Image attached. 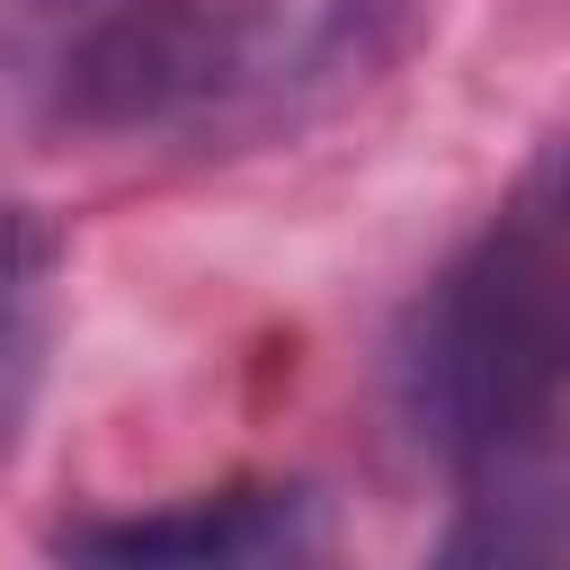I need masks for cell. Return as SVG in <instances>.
Segmentation results:
<instances>
[{"label":"cell","instance_id":"cell-4","mask_svg":"<svg viewBox=\"0 0 570 570\" xmlns=\"http://www.w3.org/2000/svg\"><path fill=\"white\" fill-rule=\"evenodd\" d=\"M428 570H570V517H561L552 454L472 472V499L445 525V543L428 552Z\"/></svg>","mask_w":570,"mask_h":570},{"label":"cell","instance_id":"cell-2","mask_svg":"<svg viewBox=\"0 0 570 570\" xmlns=\"http://www.w3.org/2000/svg\"><path fill=\"white\" fill-rule=\"evenodd\" d=\"M419 0H214V89L196 142H267L365 89Z\"/></svg>","mask_w":570,"mask_h":570},{"label":"cell","instance_id":"cell-3","mask_svg":"<svg viewBox=\"0 0 570 570\" xmlns=\"http://www.w3.org/2000/svg\"><path fill=\"white\" fill-rule=\"evenodd\" d=\"M45 552L62 570H321L330 499L312 481H223L169 508L71 517Z\"/></svg>","mask_w":570,"mask_h":570},{"label":"cell","instance_id":"cell-5","mask_svg":"<svg viewBox=\"0 0 570 570\" xmlns=\"http://www.w3.org/2000/svg\"><path fill=\"white\" fill-rule=\"evenodd\" d=\"M53 294H62V232L36 205H0V454L18 445L45 347H53Z\"/></svg>","mask_w":570,"mask_h":570},{"label":"cell","instance_id":"cell-1","mask_svg":"<svg viewBox=\"0 0 570 570\" xmlns=\"http://www.w3.org/2000/svg\"><path fill=\"white\" fill-rule=\"evenodd\" d=\"M570 365V232L552 160L499 205V223L419 294L401 338V410L454 472L552 454Z\"/></svg>","mask_w":570,"mask_h":570}]
</instances>
